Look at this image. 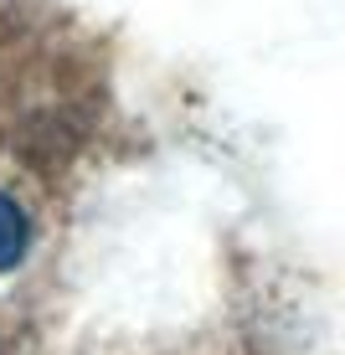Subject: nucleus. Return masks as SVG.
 <instances>
[{
	"instance_id": "f257e3e1",
	"label": "nucleus",
	"mask_w": 345,
	"mask_h": 355,
	"mask_svg": "<svg viewBox=\"0 0 345 355\" xmlns=\"http://www.w3.org/2000/svg\"><path fill=\"white\" fill-rule=\"evenodd\" d=\"M21 258H26V211L0 191V273L21 268Z\"/></svg>"
}]
</instances>
